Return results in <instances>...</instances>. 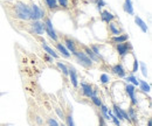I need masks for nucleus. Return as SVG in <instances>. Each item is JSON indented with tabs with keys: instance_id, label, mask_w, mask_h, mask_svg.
<instances>
[{
	"instance_id": "obj_1",
	"label": "nucleus",
	"mask_w": 152,
	"mask_h": 126,
	"mask_svg": "<svg viewBox=\"0 0 152 126\" xmlns=\"http://www.w3.org/2000/svg\"><path fill=\"white\" fill-rule=\"evenodd\" d=\"M13 17L22 21H29V6L22 1H17L13 6Z\"/></svg>"
},
{
	"instance_id": "obj_2",
	"label": "nucleus",
	"mask_w": 152,
	"mask_h": 126,
	"mask_svg": "<svg viewBox=\"0 0 152 126\" xmlns=\"http://www.w3.org/2000/svg\"><path fill=\"white\" fill-rule=\"evenodd\" d=\"M73 56H74L76 62H77L81 67H83V68H86V69H90V68L94 67V62L86 55V53H84L83 50H81L80 48L73 54Z\"/></svg>"
},
{
	"instance_id": "obj_3",
	"label": "nucleus",
	"mask_w": 152,
	"mask_h": 126,
	"mask_svg": "<svg viewBox=\"0 0 152 126\" xmlns=\"http://www.w3.org/2000/svg\"><path fill=\"white\" fill-rule=\"evenodd\" d=\"M46 11L37 4L29 5V21H42L46 18Z\"/></svg>"
},
{
	"instance_id": "obj_4",
	"label": "nucleus",
	"mask_w": 152,
	"mask_h": 126,
	"mask_svg": "<svg viewBox=\"0 0 152 126\" xmlns=\"http://www.w3.org/2000/svg\"><path fill=\"white\" fill-rule=\"evenodd\" d=\"M43 25H45V34L49 36L54 42H58V35H57L56 31L53 26V22H52V19L49 17H46V18L42 20Z\"/></svg>"
},
{
	"instance_id": "obj_5",
	"label": "nucleus",
	"mask_w": 152,
	"mask_h": 126,
	"mask_svg": "<svg viewBox=\"0 0 152 126\" xmlns=\"http://www.w3.org/2000/svg\"><path fill=\"white\" fill-rule=\"evenodd\" d=\"M116 52H117V54L121 58H124L129 54H131L132 46L129 41H126L124 43H118V44H116Z\"/></svg>"
},
{
	"instance_id": "obj_6",
	"label": "nucleus",
	"mask_w": 152,
	"mask_h": 126,
	"mask_svg": "<svg viewBox=\"0 0 152 126\" xmlns=\"http://www.w3.org/2000/svg\"><path fill=\"white\" fill-rule=\"evenodd\" d=\"M29 26V32L32 34H35V35H43L45 34V25L42 21H31L28 23Z\"/></svg>"
},
{
	"instance_id": "obj_7",
	"label": "nucleus",
	"mask_w": 152,
	"mask_h": 126,
	"mask_svg": "<svg viewBox=\"0 0 152 126\" xmlns=\"http://www.w3.org/2000/svg\"><path fill=\"white\" fill-rule=\"evenodd\" d=\"M63 46L67 48V50L70 53L72 56H73V54L78 49V43H77V41L74 40V39H72V37H69V36H64V37H63Z\"/></svg>"
},
{
	"instance_id": "obj_8",
	"label": "nucleus",
	"mask_w": 152,
	"mask_h": 126,
	"mask_svg": "<svg viewBox=\"0 0 152 126\" xmlns=\"http://www.w3.org/2000/svg\"><path fill=\"white\" fill-rule=\"evenodd\" d=\"M78 48L81 49V50H83L86 55L94 62V64L95 63H101V62H103V60L101 58V57H98L97 55H95L93 52H91V49L89 48V46H86V44H81V43H78Z\"/></svg>"
},
{
	"instance_id": "obj_9",
	"label": "nucleus",
	"mask_w": 152,
	"mask_h": 126,
	"mask_svg": "<svg viewBox=\"0 0 152 126\" xmlns=\"http://www.w3.org/2000/svg\"><path fill=\"white\" fill-rule=\"evenodd\" d=\"M68 77H69V81H70V83H72V85L74 88H77L80 85L77 70L75 69V67L72 66V64H68Z\"/></svg>"
},
{
	"instance_id": "obj_10",
	"label": "nucleus",
	"mask_w": 152,
	"mask_h": 126,
	"mask_svg": "<svg viewBox=\"0 0 152 126\" xmlns=\"http://www.w3.org/2000/svg\"><path fill=\"white\" fill-rule=\"evenodd\" d=\"M136 91H137L136 90V87H133L132 84H130V83H126V85H125V92H126L128 97L130 98L131 105H133V106H136L138 104V99L136 97Z\"/></svg>"
},
{
	"instance_id": "obj_11",
	"label": "nucleus",
	"mask_w": 152,
	"mask_h": 126,
	"mask_svg": "<svg viewBox=\"0 0 152 126\" xmlns=\"http://www.w3.org/2000/svg\"><path fill=\"white\" fill-rule=\"evenodd\" d=\"M81 92H82V96L87 97V98H90L93 96V91H94V85L88 83V82H81Z\"/></svg>"
},
{
	"instance_id": "obj_12",
	"label": "nucleus",
	"mask_w": 152,
	"mask_h": 126,
	"mask_svg": "<svg viewBox=\"0 0 152 126\" xmlns=\"http://www.w3.org/2000/svg\"><path fill=\"white\" fill-rule=\"evenodd\" d=\"M110 70H111V72H113L114 75H116V76L119 77V78H124V77L126 76V69L123 67L122 63H116V64H114Z\"/></svg>"
},
{
	"instance_id": "obj_13",
	"label": "nucleus",
	"mask_w": 152,
	"mask_h": 126,
	"mask_svg": "<svg viewBox=\"0 0 152 126\" xmlns=\"http://www.w3.org/2000/svg\"><path fill=\"white\" fill-rule=\"evenodd\" d=\"M41 48L43 49V52H45L46 54H48L49 56H52L54 60H58V58H60V55L56 53V50H55L54 48H52L47 42L42 41V42H41Z\"/></svg>"
},
{
	"instance_id": "obj_14",
	"label": "nucleus",
	"mask_w": 152,
	"mask_h": 126,
	"mask_svg": "<svg viewBox=\"0 0 152 126\" xmlns=\"http://www.w3.org/2000/svg\"><path fill=\"white\" fill-rule=\"evenodd\" d=\"M108 29H109V33L111 34V36H117L123 34V29L118 26V23L116 21H111L108 23Z\"/></svg>"
},
{
	"instance_id": "obj_15",
	"label": "nucleus",
	"mask_w": 152,
	"mask_h": 126,
	"mask_svg": "<svg viewBox=\"0 0 152 126\" xmlns=\"http://www.w3.org/2000/svg\"><path fill=\"white\" fill-rule=\"evenodd\" d=\"M55 49H56V52L58 53V55H61L62 57H64V58H67V60H69V58L72 57L70 53L67 50V48L63 46V43H62L61 41L55 42Z\"/></svg>"
},
{
	"instance_id": "obj_16",
	"label": "nucleus",
	"mask_w": 152,
	"mask_h": 126,
	"mask_svg": "<svg viewBox=\"0 0 152 126\" xmlns=\"http://www.w3.org/2000/svg\"><path fill=\"white\" fill-rule=\"evenodd\" d=\"M99 17H101V20H102L103 22H105V23H109V22L116 20V15H115L114 13H111L110 11H108V9L101 11Z\"/></svg>"
},
{
	"instance_id": "obj_17",
	"label": "nucleus",
	"mask_w": 152,
	"mask_h": 126,
	"mask_svg": "<svg viewBox=\"0 0 152 126\" xmlns=\"http://www.w3.org/2000/svg\"><path fill=\"white\" fill-rule=\"evenodd\" d=\"M134 23L140 28V31L143 32V33H148L149 32V27H148V25H146V22L143 20V19L140 18V17H138V15H134Z\"/></svg>"
},
{
	"instance_id": "obj_18",
	"label": "nucleus",
	"mask_w": 152,
	"mask_h": 126,
	"mask_svg": "<svg viewBox=\"0 0 152 126\" xmlns=\"http://www.w3.org/2000/svg\"><path fill=\"white\" fill-rule=\"evenodd\" d=\"M129 41V35L128 34H121V35H117V36H111L110 39V42H113L114 44H118V43H124Z\"/></svg>"
},
{
	"instance_id": "obj_19",
	"label": "nucleus",
	"mask_w": 152,
	"mask_h": 126,
	"mask_svg": "<svg viewBox=\"0 0 152 126\" xmlns=\"http://www.w3.org/2000/svg\"><path fill=\"white\" fill-rule=\"evenodd\" d=\"M123 9L126 14L129 15H134V9H133L132 6V0H124V4H123Z\"/></svg>"
},
{
	"instance_id": "obj_20",
	"label": "nucleus",
	"mask_w": 152,
	"mask_h": 126,
	"mask_svg": "<svg viewBox=\"0 0 152 126\" xmlns=\"http://www.w3.org/2000/svg\"><path fill=\"white\" fill-rule=\"evenodd\" d=\"M56 67L60 69V71L62 72V75H63L64 77H68V64H66L64 62H62V61L57 60Z\"/></svg>"
},
{
	"instance_id": "obj_21",
	"label": "nucleus",
	"mask_w": 152,
	"mask_h": 126,
	"mask_svg": "<svg viewBox=\"0 0 152 126\" xmlns=\"http://www.w3.org/2000/svg\"><path fill=\"white\" fill-rule=\"evenodd\" d=\"M139 82V88H140V91L144 92V93H150L151 92V85L149 83H146V81H143V79H138Z\"/></svg>"
},
{
	"instance_id": "obj_22",
	"label": "nucleus",
	"mask_w": 152,
	"mask_h": 126,
	"mask_svg": "<svg viewBox=\"0 0 152 126\" xmlns=\"http://www.w3.org/2000/svg\"><path fill=\"white\" fill-rule=\"evenodd\" d=\"M45 4H46V6L49 11H56L60 8L56 0H45Z\"/></svg>"
},
{
	"instance_id": "obj_23",
	"label": "nucleus",
	"mask_w": 152,
	"mask_h": 126,
	"mask_svg": "<svg viewBox=\"0 0 152 126\" xmlns=\"http://www.w3.org/2000/svg\"><path fill=\"white\" fill-rule=\"evenodd\" d=\"M64 122H66V126H76L74 123V118H73V112L70 110L68 111V113H66Z\"/></svg>"
},
{
	"instance_id": "obj_24",
	"label": "nucleus",
	"mask_w": 152,
	"mask_h": 126,
	"mask_svg": "<svg viewBox=\"0 0 152 126\" xmlns=\"http://www.w3.org/2000/svg\"><path fill=\"white\" fill-rule=\"evenodd\" d=\"M128 116H129V118H130V120H131V123H137V113H136V110L133 108V105H130L129 109H128Z\"/></svg>"
},
{
	"instance_id": "obj_25",
	"label": "nucleus",
	"mask_w": 152,
	"mask_h": 126,
	"mask_svg": "<svg viewBox=\"0 0 152 126\" xmlns=\"http://www.w3.org/2000/svg\"><path fill=\"white\" fill-rule=\"evenodd\" d=\"M124 78H125V81H126L128 83H130V84H132L133 87H138V85H139V82H138V78H137V77H136V76H134L133 74H131V75H129V76L126 75V76H125Z\"/></svg>"
},
{
	"instance_id": "obj_26",
	"label": "nucleus",
	"mask_w": 152,
	"mask_h": 126,
	"mask_svg": "<svg viewBox=\"0 0 152 126\" xmlns=\"http://www.w3.org/2000/svg\"><path fill=\"white\" fill-rule=\"evenodd\" d=\"M89 48L91 49V52H93L94 54L97 55L98 57H101V58L103 60V57H102V55H101V49H99V46H98V44H95V43H91V44L89 46Z\"/></svg>"
},
{
	"instance_id": "obj_27",
	"label": "nucleus",
	"mask_w": 152,
	"mask_h": 126,
	"mask_svg": "<svg viewBox=\"0 0 152 126\" xmlns=\"http://www.w3.org/2000/svg\"><path fill=\"white\" fill-rule=\"evenodd\" d=\"M110 81H111V78H110V76H109L108 74H101V76H99V82H101L102 84H109Z\"/></svg>"
},
{
	"instance_id": "obj_28",
	"label": "nucleus",
	"mask_w": 152,
	"mask_h": 126,
	"mask_svg": "<svg viewBox=\"0 0 152 126\" xmlns=\"http://www.w3.org/2000/svg\"><path fill=\"white\" fill-rule=\"evenodd\" d=\"M90 101H91V103L95 105L96 108H99V106L103 104V102H102V99H101V97H99V96L90 97Z\"/></svg>"
},
{
	"instance_id": "obj_29",
	"label": "nucleus",
	"mask_w": 152,
	"mask_h": 126,
	"mask_svg": "<svg viewBox=\"0 0 152 126\" xmlns=\"http://www.w3.org/2000/svg\"><path fill=\"white\" fill-rule=\"evenodd\" d=\"M47 125L48 126H60V123L57 122L55 118H53V117H48V118H47Z\"/></svg>"
},
{
	"instance_id": "obj_30",
	"label": "nucleus",
	"mask_w": 152,
	"mask_h": 126,
	"mask_svg": "<svg viewBox=\"0 0 152 126\" xmlns=\"http://www.w3.org/2000/svg\"><path fill=\"white\" fill-rule=\"evenodd\" d=\"M58 7L61 8H68L69 7V0H56Z\"/></svg>"
},
{
	"instance_id": "obj_31",
	"label": "nucleus",
	"mask_w": 152,
	"mask_h": 126,
	"mask_svg": "<svg viewBox=\"0 0 152 126\" xmlns=\"http://www.w3.org/2000/svg\"><path fill=\"white\" fill-rule=\"evenodd\" d=\"M138 68H139V62H138V60L136 58V57H133V64H132V68H131V74H134V72H137L138 70Z\"/></svg>"
},
{
	"instance_id": "obj_32",
	"label": "nucleus",
	"mask_w": 152,
	"mask_h": 126,
	"mask_svg": "<svg viewBox=\"0 0 152 126\" xmlns=\"http://www.w3.org/2000/svg\"><path fill=\"white\" fill-rule=\"evenodd\" d=\"M139 66H140V70H142V74H143V76H144V77H148L149 72H148V68H146V64H145L144 62H140V63H139Z\"/></svg>"
},
{
	"instance_id": "obj_33",
	"label": "nucleus",
	"mask_w": 152,
	"mask_h": 126,
	"mask_svg": "<svg viewBox=\"0 0 152 126\" xmlns=\"http://www.w3.org/2000/svg\"><path fill=\"white\" fill-rule=\"evenodd\" d=\"M55 112H56V114L58 116V118H61L62 120H64V116H66V113L62 111V109L60 108V106H55Z\"/></svg>"
},
{
	"instance_id": "obj_34",
	"label": "nucleus",
	"mask_w": 152,
	"mask_h": 126,
	"mask_svg": "<svg viewBox=\"0 0 152 126\" xmlns=\"http://www.w3.org/2000/svg\"><path fill=\"white\" fill-rule=\"evenodd\" d=\"M96 6H97V8L101 11V8L104 7V6H107V4H105L104 0H96Z\"/></svg>"
},
{
	"instance_id": "obj_35",
	"label": "nucleus",
	"mask_w": 152,
	"mask_h": 126,
	"mask_svg": "<svg viewBox=\"0 0 152 126\" xmlns=\"http://www.w3.org/2000/svg\"><path fill=\"white\" fill-rule=\"evenodd\" d=\"M35 122L38 123L39 126H43V119H42L39 114H35Z\"/></svg>"
},
{
	"instance_id": "obj_36",
	"label": "nucleus",
	"mask_w": 152,
	"mask_h": 126,
	"mask_svg": "<svg viewBox=\"0 0 152 126\" xmlns=\"http://www.w3.org/2000/svg\"><path fill=\"white\" fill-rule=\"evenodd\" d=\"M98 126H107L105 122H104V119L102 118V116H101V114L98 116Z\"/></svg>"
},
{
	"instance_id": "obj_37",
	"label": "nucleus",
	"mask_w": 152,
	"mask_h": 126,
	"mask_svg": "<svg viewBox=\"0 0 152 126\" xmlns=\"http://www.w3.org/2000/svg\"><path fill=\"white\" fill-rule=\"evenodd\" d=\"M45 58H46V61H47V62H49V63H52V62L54 61V58H53L52 56H49L48 54H45Z\"/></svg>"
},
{
	"instance_id": "obj_38",
	"label": "nucleus",
	"mask_w": 152,
	"mask_h": 126,
	"mask_svg": "<svg viewBox=\"0 0 152 126\" xmlns=\"http://www.w3.org/2000/svg\"><path fill=\"white\" fill-rule=\"evenodd\" d=\"M148 126H151V119H148Z\"/></svg>"
},
{
	"instance_id": "obj_39",
	"label": "nucleus",
	"mask_w": 152,
	"mask_h": 126,
	"mask_svg": "<svg viewBox=\"0 0 152 126\" xmlns=\"http://www.w3.org/2000/svg\"><path fill=\"white\" fill-rule=\"evenodd\" d=\"M60 126H66V124H62V123H61V124H60Z\"/></svg>"
}]
</instances>
